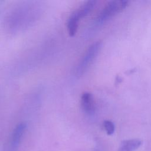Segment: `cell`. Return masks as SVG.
<instances>
[{"label": "cell", "instance_id": "6", "mask_svg": "<svg viewBox=\"0 0 151 151\" xmlns=\"http://www.w3.org/2000/svg\"><path fill=\"white\" fill-rule=\"evenodd\" d=\"M142 141L139 139H129L122 142L119 151H134L141 145Z\"/></svg>", "mask_w": 151, "mask_h": 151}, {"label": "cell", "instance_id": "3", "mask_svg": "<svg viewBox=\"0 0 151 151\" xmlns=\"http://www.w3.org/2000/svg\"><path fill=\"white\" fill-rule=\"evenodd\" d=\"M27 125L25 123L22 122L19 123L14 130L12 133L11 142V151H14L17 148L21 139L23 136V134L25 130Z\"/></svg>", "mask_w": 151, "mask_h": 151}, {"label": "cell", "instance_id": "8", "mask_svg": "<svg viewBox=\"0 0 151 151\" xmlns=\"http://www.w3.org/2000/svg\"><path fill=\"white\" fill-rule=\"evenodd\" d=\"M104 128L109 135H111L114 133L115 130V126L114 123L110 120H105L103 122Z\"/></svg>", "mask_w": 151, "mask_h": 151}, {"label": "cell", "instance_id": "4", "mask_svg": "<svg viewBox=\"0 0 151 151\" xmlns=\"http://www.w3.org/2000/svg\"><path fill=\"white\" fill-rule=\"evenodd\" d=\"M81 103L84 111L88 114H92L94 112L95 106L93 95L88 92L84 93L81 98Z\"/></svg>", "mask_w": 151, "mask_h": 151}, {"label": "cell", "instance_id": "5", "mask_svg": "<svg viewBox=\"0 0 151 151\" xmlns=\"http://www.w3.org/2000/svg\"><path fill=\"white\" fill-rule=\"evenodd\" d=\"M96 4V1L90 0L86 1L76 11L73 12L77 18L80 20L81 18L87 16L94 8Z\"/></svg>", "mask_w": 151, "mask_h": 151}, {"label": "cell", "instance_id": "1", "mask_svg": "<svg viewBox=\"0 0 151 151\" xmlns=\"http://www.w3.org/2000/svg\"><path fill=\"white\" fill-rule=\"evenodd\" d=\"M129 1L126 0H113L108 2L97 18L98 24H102L117 13L122 11L128 5Z\"/></svg>", "mask_w": 151, "mask_h": 151}, {"label": "cell", "instance_id": "2", "mask_svg": "<svg viewBox=\"0 0 151 151\" xmlns=\"http://www.w3.org/2000/svg\"><path fill=\"white\" fill-rule=\"evenodd\" d=\"M101 47V43L100 41L96 42L89 47L77 66L76 70L77 75L80 76L84 73L97 55L100 50Z\"/></svg>", "mask_w": 151, "mask_h": 151}, {"label": "cell", "instance_id": "7", "mask_svg": "<svg viewBox=\"0 0 151 151\" xmlns=\"http://www.w3.org/2000/svg\"><path fill=\"white\" fill-rule=\"evenodd\" d=\"M78 21L79 19L74 13H73L68 19L67 27L68 34L70 37H73L76 34L78 25Z\"/></svg>", "mask_w": 151, "mask_h": 151}]
</instances>
